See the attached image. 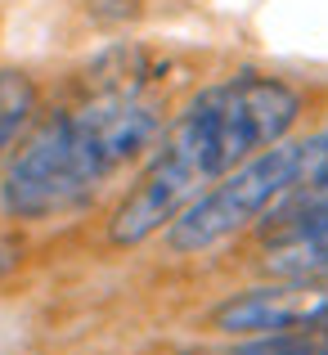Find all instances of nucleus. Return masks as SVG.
<instances>
[{
    "label": "nucleus",
    "instance_id": "1",
    "mask_svg": "<svg viewBox=\"0 0 328 355\" xmlns=\"http://www.w3.org/2000/svg\"><path fill=\"white\" fill-rule=\"evenodd\" d=\"M297 113H302L297 90L257 72H243L193 95L189 108L175 117V126L162 135L139 184L117 207L112 243H144L162 225H171L234 166L279 144L293 130Z\"/></svg>",
    "mask_w": 328,
    "mask_h": 355
},
{
    "label": "nucleus",
    "instance_id": "2",
    "mask_svg": "<svg viewBox=\"0 0 328 355\" xmlns=\"http://www.w3.org/2000/svg\"><path fill=\"white\" fill-rule=\"evenodd\" d=\"M162 113L153 99L112 90L45 121L9 162L0 202L18 220H41L86 202L130 157L153 144Z\"/></svg>",
    "mask_w": 328,
    "mask_h": 355
},
{
    "label": "nucleus",
    "instance_id": "3",
    "mask_svg": "<svg viewBox=\"0 0 328 355\" xmlns=\"http://www.w3.org/2000/svg\"><path fill=\"white\" fill-rule=\"evenodd\" d=\"M306 157H311V139H293V144H270L243 166H234L225 180H216L202 198H193L171 220V248L207 252L221 239L248 230L252 220L270 216L275 202L302 180Z\"/></svg>",
    "mask_w": 328,
    "mask_h": 355
},
{
    "label": "nucleus",
    "instance_id": "4",
    "mask_svg": "<svg viewBox=\"0 0 328 355\" xmlns=\"http://www.w3.org/2000/svg\"><path fill=\"white\" fill-rule=\"evenodd\" d=\"M328 324V279H279L275 288H252L216 311L225 333H279Z\"/></svg>",
    "mask_w": 328,
    "mask_h": 355
},
{
    "label": "nucleus",
    "instance_id": "5",
    "mask_svg": "<svg viewBox=\"0 0 328 355\" xmlns=\"http://www.w3.org/2000/svg\"><path fill=\"white\" fill-rule=\"evenodd\" d=\"M266 270L275 279H328V211L279 225L266 243Z\"/></svg>",
    "mask_w": 328,
    "mask_h": 355
},
{
    "label": "nucleus",
    "instance_id": "6",
    "mask_svg": "<svg viewBox=\"0 0 328 355\" xmlns=\"http://www.w3.org/2000/svg\"><path fill=\"white\" fill-rule=\"evenodd\" d=\"M328 211V130L311 135V157H306V171L284 198L275 202L270 220L279 225H293V220H306V216H324Z\"/></svg>",
    "mask_w": 328,
    "mask_h": 355
},
{
    "label": "nucleus",
    "instance_id": "7",
    "mask_svg": "<svg viewBox=\"0 0 328 355\" xmlns=\"http://www.w3.org/2000/svg\"><path fill=\"white\" fill-rule=\"evenodd\" d=\"M234 355H328V324L279 329V333H257V342L239 347Z\"/></svg>",
    "mask_w": 328,
    "mask_h": 355
},
{
    "label": "nucleus",
    "instance_id": "8",
    "mask_svg": "<svg viewBox=\"0 0 328 355\" xmlns=\"http://www.w3.org/2000/svg\"><path fill=\"white\" fill-rule=\"evenodd\" d=\"M36 108V90L23 72H0V153L9 148V139L23 130V121Z\"/></svg>",
    "mask_w": 328,
    "mask_h": 355
}]
</instances>
